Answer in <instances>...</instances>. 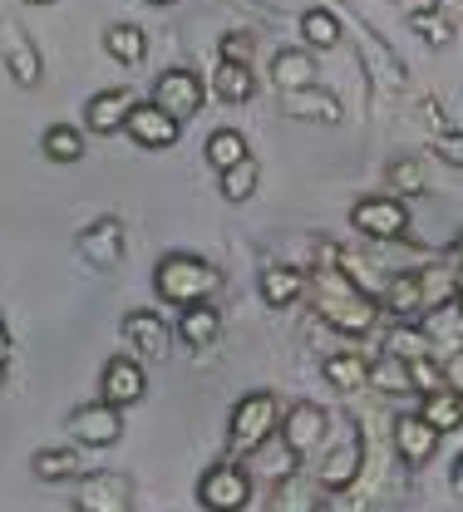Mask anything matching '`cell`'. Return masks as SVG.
<instances>
[{"label":"cell","mask_w":463,"mask_h":512,"mask_svg":"<svg viewBox=\"0 0 463 512\" xmlns=\"http://www.w3.org/2000/svg\"><path fill=\"white\" fill-rule=\"evenodd\" d=\"M301 35H306V45L331 50V45H340V20H335L326 5H311V10L301 15Z\"/></svg>","instance_id":"34"},{"label":"cell","mask_w":463,"mask_h":512,"mask_svg":"<svg viewBox=\"0 0 463 512\" xmlns=\"http://www.w3.org/2000/svg\"><path fill=\"white\" fill-rule=\"evenodd\" d=\"M198 503L207 512H242L252 503V473L232 458V463H212L198 478Z\"/></svg>","instance_id":"4"},{"label":"cell","mask_w":463,"mask_h":512,"mask_svg":"<svg viewBox=\"0 0 463 512\" xmlns=\"http://www.w3.org/2000/svg\"><path fill=\"white\" fill-rule=\"evenodd\" d=\"M271 84H276L281 94L316 84V55H311V50H276V60H271Z\"/></svg>","instance_id":"23"},{"label":"cell","mask_w":463,"mask_h":512,"mask_svg":"<svg viewBox=\"0 0 463 512\" xmlns=\"http://www.w3.org/2000/svg\"><path fill=\"white\" fill-rule=\"evenodd\" d=\"M439 439H444V434H439L424 414H399L395 419V453L409 463V468H424V463L434 458Z\"/></svg>","instance_id":"16"},{"label":"cell","mask_w":463,"mask_h":512,"mask_svg":"<svg viewBox=\"0 0 463 512\" xmlns=\"http://www.w3.org/2000/svg\"><path fill=\"white\" fill-rule=\"evenodd\" d=\"M40 148H45V158H50V163H84V133H79L74 124L45 128Z\"/></svg>","instance_id":"28"},{"label":"cell","mask_w":463,"mask_h":512,"mask_svg":"<svg viewBox=\"0 0 463 512\" xmlns=\"http://www.w3.org/2000/svg\"><path fill=\"white\" fill-rule=\"evenodd\" d=\"M74 252L84 256L89 266H99V271L119 266V261H124V222H119V217H99V222L79 227Z\"/></svg>","instance_id":"10"},{"label":"cell","mask_w":463,"mask_h":512,"mask_svg":"<svg viewBox=\"0 0 463 512\" xmlns=\"http://www.w3.org/2000/svg\"><path fill=\"white\" fill-rule=\"evenodd\" d=\"M454 488L463 493V453H459V463H454Z\"/></svg>","instance_id":"42"},{"label":"cell","mask_w":463,"mask_h":512,"mask_svg":"<svg viewBox=\"0 0 463 512\" xmlns=\"http://www.w3.org/2000/svg\"><path fill=\"white\" fill-rule=\"evenodd\" d=\"M65 429L74 434V444L79 448H109L124 439V409L119 404H109V399H94V404H79V409H69Z\"/></svg>","instance_id":"5"},{"label":"cell","mask_w":463,"mask_h":512,"mask_svg":"<svg viewBox=\"0 0 463 512\" xmlns=\"http://www.w3.org/2000/svg\"><path fill=\"white\" fill-rule=\"evenodd\" d=\"M419 330H424L429 350L454 355V350H463V306L454 301V296H449V301H439V306H429L424 320H419Z\"/></svg>","instance_id":"17"},{"label":"cell","mask_w":463,"mask_h":512,"mask_svg":"<svg viewBox=\"0 0 463 512\" xmlns=\"http://www.w3.org/2000/svg\"><path fill=\"white\" fill-rule=\"evenodd\" d=\"M222 60H252V40L247 35H222Z\"/></svg>","instance_id":"40"},{"label":"cell","mask_w":463,"mask_h":512,"mask_svg":"<svg viewBox=\"0 0 463 512\" xmlns=\"http://www.w3.org/2000/svg\"><path fill=\"white\" fill-rule=\"evenodd\" d=\"M370 384H375V389H385V394H404V389H414V384H409V365H404L399 355L375 360V365H370Z\"/></svg>","instance_id":"35"},{"label":"cell","mask_w":463,"mask_h":512,"mask_svg":"<svg viewBox=\"0 0 463 512\" xmlns=\"http://www.w3.org/2000/svg\"><path fill=\"white\" fill-rule=\"evenodd\" d=\"M0 60H5V69H10V79H15V84H25V89H35V84H40V74H45L40 50L30 45V35H25L15 20H0Z\"/></svg>","instance_id":"13"},{"label":"cell","mask_w":463,"mask_h":512,"mask_svg":"<svg viewBox=\"0 0 463 512\" xmlns=\"http://www.w3.org/2000/svg\"><path fill=\"white\" fill-rule=\"evenodd\" d=\"M271 512H316V493L301 473H286L271 493Z\"/></svg>","instance_id":"31"},{"label":"cell","mask_w":463,"mask_h":512,"mask_svg":"<svg viewBox=\"0 0 463 512\" xmlns=\"http://www.w3.org/2000/svg\"><path fill=\"white\" fill-rule=\"evenodd\" d=\"M360 463H365V444H360V429L350 424L331 444V453L321 458V488H326V493H345V488L360 478Z\"/></svg>","instance_id":"11"},{"label":"cell","mask_w":463,"mask_h":512,"mask_svg":"<svg viewBox=\"0 0 463 512\" xmlns=\"http://www.w3.org/2000/svg\"><path fill=\"white\" fill-rule=\"evenodd\" d=\"M286 114L291 119H321V124H340V99L321 84H306V89H291L286 94Z\"/></svg>","instance_id":"21"},{"label":"cell","mask_w":463,"mask_h":512,"mask_svg":"<svg viewBox=\"0 0 463 512\" xmlns=\"http://www.w3.org/2000/svg\"><path fill=\"white\" fill-rule=\"evenodd\" d=\"M35 5H50V0H35Z\"/></svg>","instance_id":"46"},{"label":"cell","mask_w":463,"mask_h":512,"mask_svg":"<svg viewBox=\"0 0 463 512\" xmlns=\"http://www.w3.org/2000/svg\"><path fill=\"white\" fill-rule=\"evenodd\" d=\"M439 434H454V429H463V399L454 394V389H434V394H424V409H419Z\"/></svg>","instance_id":"27"},{"label":"cell","mask_w":463,"mask_h":512,"mask_svg":"<svg viewBox=\"0 0 463 512\" xmlns=\"http://www.w3.org/2000/svg\"><path fill=\"white\" fill-rule=\"evenodd\" d=\"M153 5H173V0H153Z\"/></svg>","instance_id":"45"},{"label":"cell","mask_w":463,"mask_h":512,"mask_svg":"<svg viewBox=\"0 0 463 512\" xmlns=\"http://www.w3.org/2000/svg\"><path fill=\"white\" fill-rule=\"evenodd\" d=\"M321 375H326V384H335L340 394H355L360 384H370V365H365L360 355H331V360L321 365Z\"/></svg>","instance_id":"29"},{"label":"cell","mask_w":463,"mask_h":512,"mask_svg":"<svg viewBox=\"0 0 463 512\" xmlns=\"http://www.w3.org/2000/svg\"><path fill=\"white\" fill-rule=\"evenodd\" d=\"M301 296H306V271H296V266H266L262 271V301L271 311H286Z\"/></svg>","instance_id":"22"},{"label":"cell","mask_w":463,"mask_h":512,"mask_svg":"<svg viewBox=\"0 0 463 512\" xmlns=\"http://www.w3.org/2000/svg\"><path fill=\"white\" fill-rule=\"evenodd\" d=\"M30 473L40 483H65V478H79L84 473V458H79V444H60V448H40L30 458Z\"/></svg>","instance_id":"25"},{"label":"cell","mask_w":463,"mask_h":512,"mask_svg":"<svg viewBox=\"0 0 463 512\" xmlns=\"http://www.w3.org/2000/svg\"><path fill=\"white\" fill-rule=\"evenodd\" d=\"M390 188H395V197H414V192H424V168L414 163V158H399V163H390Z\"/></svg>","instance_id":"37"},{"label":"cell","mask_w":463,"mask_h":512,"mask_svg":"<svg viewBox=\"0 0 463 512\" xmlns=\"http://www.w3.org/2000/svg\"><path fill=\"white\" fill-rule=\"evenodd\" d=\"M129 109H133V99H129V89H124V84H119V89H99V94L84 104V128H89V133H99V138H109V133H119V128H124Z\"/></svg>","instance_id":"19"},{"label":"cell","mask_w":463,"mask_h":512,"mask_svg":"<svg viewBox=\"0 0 463 512\" xmlns=\"http://www.w3.org/2000/svg\"><path fill=\"white\" fill-rule=\"evenodd\" d=\"M217 335H222V316H217V306H212V301L183 306V316H178V340H183L188 350H207Z\"/></svg>","instance_id":"20"},{"label":"cell","mask_w":463,"mask_h":512,"mask_svg":"<svg viewBox=\"0 0 463 512\" xmlns=\"http://www.w3.org/2000/svg\"><path fill=\"white\" fill-rule=\"evenodd\" d=\"M409 30L424 40V45H454V25H449V15L434 5H419V10H409Z\"/></svg>","instance_id":"32"},{"label":"cell","mask_w":463,"mask_h":512,"mask_svg":"<svg viewBox=\"0 0 463 512\" xmlns=\"http://www.w3.org/2000/svg\"><path fill=\"white\" fill-rule=\"evenodd\" d=\"M104 50L119 64H143L148 60V35H143L138 25H129V20H124V25H109V30H104Z\"/></svg>","instance_id":"26"},{"label":"cell","mask_w":463,"mask_h":512,"mask_svg":"<svg viewBox=\"0 0 463 512\" xmlns=\"http://www.w3.org/2000/svg\"><path fill=\"white\" fill-rule=\"evenodd\" d=\"M217 286H222V271L193 252H168L153 266V291H158V301H168V306H178V311H183V306H198V301H212Z\"/></svg>","instance_id":"2"},{"label":"cell","mask_w":463,"mask_h":512,"mask_svg":"<svg viewBox=\"0 0 463 512\" xmlns=\"http://www.w3.org/2000/svg\"><path fill=\"white\" fill-rule=\"evenodd\" d=\"M350 222H355V232H365L375 242H399L409 232V207H404V197H360L350 207Z\"/></svg>","instance_id":"7"},{"label":"cell","mask_w":463,"mask_h":512,"mask_svg":"<svg viewBox=\"0 0 463 512\" xmlns=\"http://www.w3.org/2000/svg\"><path fill=\"white\" fill-rule=\"evenodd\" d=\"M217 178H222V197H227V202H252V192L262 183V168H257V158L247 153L242 163H232V168L217 173Z\"/></svg>","instance_id":"30"},{"label":"cell","mask_w":463,"mask_h":512,"mask_svg":"<svg viewBox=\"0 0 463 512\" xmlns=\"http://www.w3.org/2000/svg\"><path fill=\"white\" fill-rule=\"evenodd\" d=\"M439 365H444V384H449V389H454V394L463 399V350H454V355H444Z\"/></svg>","instance_id":"39"},{"label":"cell","mask_w":463,"mask_h":512,"mask_svg":"<svg viewBox=\"0 0 463 512\" xmlns=\"http://www.w3.org/2000/svg\"><path fill=\"white\" fill-rule=\"evenodd\" d=\"M124 335H129V345H133L138 360H163L168 345H173L168 320L158 316V311H129V316H124Z\"/></svg>","instance_id":"18"},{"label":"cell","mask_w":463,"mask_h":512,"mask_svg":"<svg viewBox=\"0 0 463 512\" xmlns=\"http://www.w3.org/2000/svg\"><path fill=\"white\" fill-rule=\"evenodd\" d=\"M434 306V296H429V281H424V271H399L385 281V296H380V311H390V316L409 320V316H424Z\"/></svg>","instance_id":"15"},{"label":"cell","mask_w":463,"mask_h":512,"mask_svg":"<svg viewBox=\"0 0 463 512\" xmlns=\"http://www.w3.org/2000/svg\"><path fill=\"white\" fill-rule=\"evenodd\" d=\"M276 419H281V404H276L271 389L242 394L237 409H232V419H227V448H232V458H252V453H262V444L276 434Z\"/></svg>","instance_id":"3"},{"label":"cell","mask_w":463,"mask_h":512,"mask_svg":"<svg viewBox=\"0 0 463 512\" xmlns=\"http://www.w3.org/2000/svg\"><path fill=\"white\" fill-rule=\"evenodd\" d=\"M148 394V375H143V365L129 360V355H114L109 365H104V375H99V399H109V404H119V409H129Z\"/></svg>","instance_id":"14"},{"label":"cell","mask_w":463,"mask_h":512,"mask_svg":"<svg viewBox=\"0 0 463 512\" xmlns=\"http://www.w3.org/2000/svg\"><path fill=\"white\" fill-rule=\"evenodd\" d=\"M306 291H311L316 316L326 320L331 330H340V335H365L380 320V301L335 266V247H321V266L306 276Z\"/></svg>","instance_id":"1"},{"label":"cell","mask_w":463,"mask_h":512,"mask_svg":"<svg viewBox=\"0 0 463 512\" xmlns=\"http://www.w3.org/2000/svg\"><path fill=\"white\" fill-rule=\"evenodd\" d=\"M5 370H10V330L0 320V384H5Z\"/></svg>","instance_id":"41"},{"label":"cell","mask_w":463,"mask_h":512,"mask_svg":"<svg viewBox=\"0 0 463 512\" xmlns=\"http://www.w3.org/2000/svg\"><path fill=\"white\" fill-rule=\"evenodd\" d=\"M326 434H331V414H326L321 404H311V399H301V404H291V409L281 414V439H286V448H291L296 458L311 453V448H321Z\"/></svg>","instance_id":"9"},{"label":"cell","mask_w":463,"mask_h":512,"mask_svg":"<svg viewBox=\"0 0 463 512\" xmlns=\"http://www.w3.org/2000/svg\"><path fill=\"white\" fill-rule=\"evenodd\" d=\"M74 512H133V483L124 473H79V493H74Z\"/></svg>","instance_id":"8"},{"label":"cell","mask_w":463,"mask_h":512,"mask_svg":"<svg viewBox=\"0 0 463 512\" xmlns=\"http://www.w3.org/2000/svg\"><path fill=\"white\" fill-rule=\"evenodd\" d=\"M207 84H212V94H217L222 104H247V99L257 94V79H252V64L247 60H222Z\"/></svg>","instance_id":"24"},{"label":"cell","mask_w":463,"mask_h":512,"mask_svg":"<svg viewBox=\"0 0 463 512\" xmlns=\"http://www.w3.org/2000/svg\"><path fill=\"white\" fill-rule=\"evenodd\" d=\"M434 153L449 158L454 168H463V133H439V138H434Z\"/></svg>","instance_id":"38"},{"label":"cell","mask_w":463,"mask_h":512,"mask_svg":"<svg viewBox=\"0 0 463 512\" xmlns=\"http://www.w3.org/2000/svg\"><path fill=\"white\" fill-rule=\"evenodd\" d=\"M153 104L168 109L178 124H183V119H198L202 104H207V84H202L193 69L173 64V69H163V74L153 79Z\"/></svg>","instance_id":"6"},{"label":"cell","mask_w":463,"mask_h":512,"mask_svg":"<svg viewBox=\"0 0 463 512\" xmlns=\"http://www.w3.org/2000/svg\"><path fill=\"white\" fill-rule=\"evenodd\" d=\"M124 133H129L138 148H173V143L183 138V124H178L168 109H158V104L148 99V104H133V109H129Z\"/></svg>","instance_id":"12"},{"label":"cell","mask_w":463,"mask_h":512,"mask_svg":"<svg viewBox=\"0 0 463 512\" xmlns=\"http://www.w3.org/2000/svg\"><path fill=\"white\" fill-rule=\"evenodd\" d=\"M404 365H409V384H414L419 394L449 389V384H444V365H434V355H414V360H404Z\"/></svg>","instance_id":"36"},{"label":"cell","mask_w":463,"mask_h":512,"mask_svg":"<svg viewBox=\"0 0 463 512\" xmlns=\"http://www.w3.org/2000/svg\"><path fill=\"white\" fill-rule=\"evenodd\" d=\"M454 252H459V261H463V232H459V242H454Z\"/></svg>","instance_id":"44"},{"label":"cell","mask_w":463,"mask_h":512,"mask_svg":"<svg viewBox=\"0 0 463 512\" xmlns=\"http://www.w3.org/2000/svg\"><path fill=\"white\" fill-rule=\"evenodd\" d=\"M252 148H247V138L237 133V128H217L212 138H207V163L217 168V173H227L232 163H242Z\"/></svg>","instance_id":"33"},{"label":"cell","mask_w":463,"mask_h":512,"mask_svg":"<svg viewBox=\"0 0 463 512\" xmlns=\"http://www.w3.org/2000/svg\"><path fill=\"white\" fill-rule=\"evenodd\" d=\"M454 301H459V306H463V271H459V276H454Z\"/></svg>","instance_id":"43"}]
</instances>
